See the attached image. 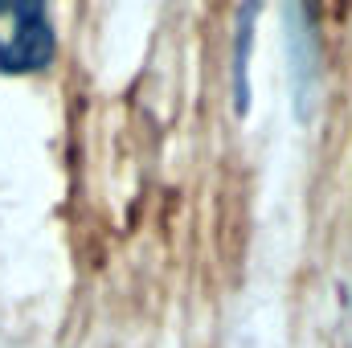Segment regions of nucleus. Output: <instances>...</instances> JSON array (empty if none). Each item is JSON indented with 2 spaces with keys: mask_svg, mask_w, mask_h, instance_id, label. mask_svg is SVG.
I'll use <instances>...</instances> for the list:
<instances>
[{
  "mask_svg": "<svg viewBox=\"0 0 352 348\" xmlns=\"http://www.w3.org/2000/svg\"><path fill=\"white\" fill-rule=\"evenodd\" d=\"M320 4L324 0H291V74H295V111L311 115L316 78H320Z\"/></svg>",
  "mask_w": 352,
  "mask_h": 348,
  "instance_id": "f03ea898",
  "label": "nucleus"
},
{
  "mask_svg": "<svg viewBox=\"0 0 352 348\" xmlns=\"http://www.w3.org/2000/svg\"><path fill=\"white\" fill-rule=\"evenodd\" d=\"M58 58V33L50 0H0V74L25 78L50 70Z\"/></svg>",
  "mask_w": 352,
  "mask_h": 348,
  "instance_id": "f257e3e1",
  "label": "nucleus"
}]
</instances>
